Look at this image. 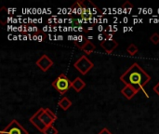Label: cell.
<instances>
[{
	"mask_svg": "<svg viewBox=\"0 0 159 134\" xmlns=\"http://www.w3.org/2000/svg\"><path fill=\"white\" fill-rule=\"evenodd\" d=\"M51 85L60 94H64L70 88H72V81L64 74H61Z\"/></svg>",
	"mask_w": 159,
	"mask_h": 134,
	"instance_id": "7a4b0ae2",
	"label": "cell"
},
{
	"mask_svg": "<svg viewBox=\"0 0 159 134\" xmlns=\"http://www.w3.org/2000/svg\"><path fill=\"white\" fill-rule=\"evenodd\" d=\"M46 112H47V113H48V115H49V116H50L54 120H55V121H56V119H57V116H56V115H55V114H54L50 109H49V108H46Z\"/></svg>",
	"mask_w": 159,
	"mask_h": 134,
	"instance_id": "e0dca14e",
	"label": "cell"
},
{
	"mask_svg": "<svg viewBox=\"0 0 159 134\" xmlns=\"http://www.w3.org/2000/svg\"><path fill=\"white\" fill-rule=\"evenodd\" d=\"M139 92L138 90H136L135 88L129 86V85H127L125 86V88L121 90V93L128 99V100H131L137 93Z\"/></svg>",
	"mask_w": 159,
	"mask_h": 134,
	"instance_id": "9c48e42d",
	"label": "cell"
},
{
	"mask_svg": "<svg viewBox=\"0 0 159 134\" xmlns=\"http://www.w3.org/2000/svg\"><path fill=\"white\" fill-rule=\"evenodd\" d=\"M120 80L127 86L129 85L139 91L142 90L145 95L147 96L145 90H144V86L151 80V76L138 64V63H133L129 70H127L121 76ZM148 97V96H147Z\"/></svg>",
	"mask_w": 159,
	"mask_h": 134,
	"instance_id": "6da1fadb",
	"label": "cell"
},
{
	"mask_svg": "<svg viewBox=\"0 0 159 134\" xmlns=\"http://www.w3.org/2000/svg\"><path fill=\"white\" fill-rule=\"evenodd\" d=\"M150 40H151V42L154 43L155 45H157L159 43V34H157V33L153 34V35H151V37H150Z\"/></svg>",
	"mask_w": 159,
	"mask_h": 134,
	"instance_id": "9a60e30c",
	"label": "cell"
},
{
	"mask_svg": "<svg viewBox=\"0 0 159 134\" xmlns=\"http://www.w3.org/2000/svg\"><path fill=\"white\" fill-rule=\"evenodd\" d=\"M154 91H155L157 95H159V82L154 87Z\"/></svg>",
	"mask_w": 159,
	"mask_h": 134,
	"instance_id": "d6986e66",
	"label": "cell"
},
{
	"mask_svg": "<svg viewBox=\"0 0 159 134\" xmlns=\"http://www.w3.org/2000/svg\"><path fill=\"white\" fill-rule=\"evenodd\" d=\"M77 47L81 50H83L86 54H88V55L91 54L95 50V49H96V46L89 39H86L82 45H77Z\"/></svg>",
	"mask_w": 159,
	"mask_h": 134,
	"instance_id": "ba28073f",
	"label": "cell"
},
{
	"mask_svg": "<svg viewBox=\"0 0 159 134\" xmlns=\"http://www.w3.org/2000/svg\"><path fill=\"white\" fill-rule=\"evenodd\" d=\"M44 134H58V130L55 128V127H53L52 125H50V126H48L47 128H46V130L44 131Z\"/></svg>",
	"mask_w": 159,
	"mask_h": 134,
	"instance_id": "5bb4252c",
	"label": "cell"
},
{
	"mask_svg": "<svg viewBox=\"0 0 159 134\" xmlns=\"http://www.w3.org/2000/svg\"><path fill=\"white\" fill-rule=\"evenodd\" d=\"M85 87H86V82L82 80L80 77H76L74 81H72V88L76 92H80Z\"/></svg>",
	"mask_w": 159,
	"mask_h": 134,
	"instance_id": "30bf717a",
	"label": "cell"
},
{
	"mask_svg": "<svg viewBox=\"0 0 159 134\" xmlns=\"http://www.w3.org/2000/svg\"><path fill=\"white\" fill-rule=\"evenodd\" d=\"M101 46L102 48L105 50V52L107 54L112 53L117 47V42L113 39V35H109L107 36V38H104L102 41H101Z\"/></svg>",
	"mask_w": 159,
	"mask_h": 134,
	"instance_id": "8992f818",
	"label": "cell"
},
{
	"mask_svg": "<svg viewBox=\"0 0 159 134\" xmlns=\"http://www.w3.org/2000/svg\"><path fill=\"white\" fill-rule=\"evenodd\" d=\"M71 105H72V102H71L68 98H66V97L61 98V99L60 100V102H59V106H60L62 110H64V111H67V110L71 107Z\"/></svg>",
	"mask_w": 159,
	"mask_h": 134,
	"instance_id": "7c38bea8",
	"label": "cell"
},
{
	"mask_svg": "<svg viewBox=\"0 0 159 134\" xmlns=\"http://www.w3.org/2000/svg\"><path fill=\"white\" fill-rule=\"evenodd\" d=\"M0 134H28V132L16 119H13L4 130L1 131Z\"/></svg>",
	"mask_w": 159,
	"mask_h": 134,
	"instance_id": "277c9868",
	"label": "cell"
},
{
	"mask_svg": "<svg viewBox=\"0 0 159 134\" xmlns=\"http://www.w3.org/2000/svg\"><path fill=\"white\" fill-rule=\"evenodd\" d=\"M74 66H75V68L77 69L82 75H86L88 72H89V71L93 68L94 64H93V62H92L86 55H83V56H81V57L75 62Z\"/></svg>",
	"mask_w": 159,
	"mask_h": 134,
	"instance_id": "3957f363",
	"label": "cell"
},
{
	"mask_svg": "<svg viewBox=\"0 0 159 134\" xmlns=\"http://www.w3.org/2000/svg\"><path fill=\"white\" fill-rule=\"evenodd\" d=\"M138 48L136 47V45H134V44H130L128 48H127V51H128V53L130 55V56H134L137 52H138Z\"/></svg>",
	"mask_w": 159,
	"mask_h": 134,
	"instance_id": "4fadbf2b",
	"label": "cell"
},
{
	"mask_svg": "<svg viewBox=\"0 0 159 134\" xmlns=\"http://www.w3.org/2000/svg\"><path fill=\"white\" fill-rule=\"evenodd\" d=\"M98 134H112V132L107 128H104V129H102Z\"/></svg>",
	"mask_w": 159,
	"mask_h": 134,
	"instance_id": "ac0fdd59",
	"label": "cell"
},
{
	"mask_svg": "<svg viewBox=\"0 0 159 134\" xmlns=\"http://www.w3.org/2000/svg\"><path fill=\"white\" fill-rule=\"evenodd\" d=\"M44 111V108H40L37 112H35L31 118H30V122L41 132H44V131L46 130L47 126L42 122L41 118H40V116L42 114V112Z\"/></svg>",
	"mask_w": 159,
	"mask_h": 134,
	"instance_id": "5b68a950",
	"label": "cell"
},
{
	"mask_svg": "<svg viewBox=\"0 0 159 134\" xmlns=\"http://www.w3.org/2000/svg\"><path fill=\"white\" fill-rule=\"evenodd\" d=\"M40 118H41L42 122H43L47 127L52 125V124L55 122V120H54L47 112H46V109H44V111L42 112V114H41V116H40Z\"/></svg>",
	"mask_w": 159,
	"mask_h": 134,
	"instance_id": "8fae6325",
	"label": "cell"
},
{
	"mask_svg": "<svg viewBox=\"0 0 159 134\" xmlns=\"http://www.w3.org/2000/svg\"><path fill=\"white\" fill-rule=\"evenodd\" d=\"M35 64L43 71V72H47L52 65H53V61L46 54L42 55L35 62Z\"/></svg>",
	"mask_w": 159,
	"mask_h": 134,
	"instance_id": "52a82bcc",
	"label": "cell"
},
{
	"mask_svg": "<svg viewBox=\"0 0 159 134\" xmlns=\"http://www.w3.org/2000/svg\"><path fill=\"white\" fill-rule=\"evenodd\" d=\"M132 7H133V5H132L129 1H127V2L122 6V8H123V9H127V8H129V10H131V9H132Z\"/></svg>",
	"mask_w": 159,
	"mask_h": 134,
	"instance_id": "2e32d148",
	"label": "cell"
}]
</instances>
